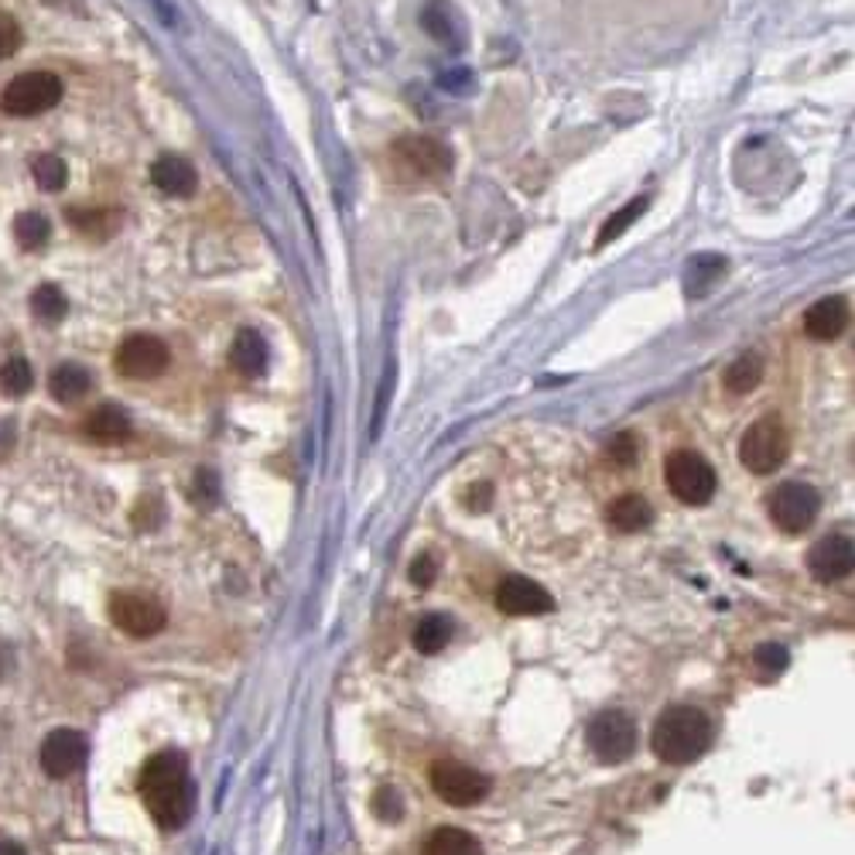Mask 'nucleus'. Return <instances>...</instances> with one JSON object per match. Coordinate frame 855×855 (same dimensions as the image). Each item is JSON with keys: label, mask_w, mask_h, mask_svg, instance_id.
<instances>
[{"label": "nucleus", "mask_w": 855, "mask_h": 855, "mask_svg": "<svg viewBox=\"0 0 855 855\" xmlns=\"http://www.w3.org/2000/svg\"><path fill=\"white\" fill-rule=\"evenodd\" d=\"M137 791L161 828L185 825L188 811H193V788H188V767L182 753L164 749L151 756L137 777Z\"/></svg>", "instance_id": "nucleus-1"}, {"label": "nucleus", "mask_w": 855, "mask_h": 855, "mask_svg": "<svg viewBox=\"0 0 855 855\" xmlns=\"http://www.w3.org/2000/svg\"><path fill=\"white\" fill-rule=\"evenodd\" d=\"M708 743H711V726L692 705L668 708L657 719L654 735H650L654 753L664 764H674V767H684V764H692V759H698L708 749Z\"/></svg>", "instance_id": "nucleus-2"}, {"label": "nucleus", "mask_w": 855, "mask_h": 855, "mask_svg": "<svg viewBox=\"0 0 855 855\" xmlns=\"http://www.w3.org/2000/svg\"><path fill=\"white\" fill-rule=\"evenodd\" d=\"M791 453V438L788 428H783L777 418H759L746 428V435L740 442V462L756 472V476H770L783 466Z\"/></svg>", "instance_id": "nucleus-3"}, {"label": "nucleus", "mask_w": 855, "mask_h": 855, "mask_svg": "<svg viewBox=\"0 0 855 855\" xmlns=\"http://www.w3.org/2000/svg\"><path fill=\"white\" fill-rule=\"evenodd\" d=\"M664 480H668V490L687 507L708 504L719 486L716 469H711L698 453H687V448L668 456V462H664Z\"/></svg>", "instance_id": "nucleus-4"}, {"label": "nucleus", "mask_w": 855, "mask_h": 855, "mask_svg": "<svg viewBox=\"0 0 855 855\" xmlns=\"http://www.w3.org/2000/svg\"><path fill=\"white\" fill-rule=\"evenodd\" d=\"M821 510V496L815 486L807 483H780L767 496V513L783 534H801L815 524V517Z\"/></svg>", "instance_id": "nucleus-5"}, {"label": "nucleus", "mask_w": 855, "mask_h": 855, "mask_svg": "<svg viewBox=\"0 0 855 855\" xmlns=\"http://www.w3.org/2000/svg\"><path fill=\"white\" fill-rule=\"evenodd\" d=\"M62 100V79L55 73H25L8 83L0 107L11 116H38Z\"/></svg>", "instance_id": "nucleus-6"}, {"label": "nucleus", "mask_w": 855, "mask_h": 855, "mask_svg": "<svg viewBox=\"0 0 855 855\" xmlns=\"http://www.w3.org/2000/svg\"><path fill=\"white\" fill-rule=\"evenodd\" d=\"M588 749L603 764H623L636 749V726L627 711H603L588 726Z\"/></svg>", "instance_id": "nucleus-7"}, {"label": "nucleus", "mask_w": 855, "mask_h": 855, "mask_svg": "<svg viewBox=\"0 0 855 855\" xmlns=\"http://www.w3.org/2000/svg\"><path fill=\"white\" fill-rule=\"evenodd\" d=\"M113 363H116V373H124L127 380H154L169 370V346L158 336L137 332V336H127L121 343Z\"/></svg>", "instance_id": "nucleus-8"}, {"label": "nucleus", "mask_w": 855, "mask_h": 855, "mask_svg": "<svg viewBox=\"0 0 855 855\" xmlns=\"http://www.w3.org/2000/svg\"><path fill=\"white\" fill-rule=\"evenodd\" d=\"M432 788L442 801L456 804V807H469V804H480L490 794V780L466 764H456V759H438L432 767Z\"/></svg>", "instance_id": "nucleus-9"}, {"label": "nucleus", "mask_w": 855, "mask_h": 855, "mask_svg": "<svg viewBox=\"0 0 855 855\" xmlns=\"http://www.w3.org/2000/svg\"><path fill=\"white\" fill-rule=\"evenodd\" d=\"M394 158L418 178L438 182L453 172V151H448V145H442L438 137H424V134L400 137L394 145Z\"/></svg>", "instance_id": "nucleus-10"}, {"label": "nucleus", "mask_w": 855, "mask_h": 855, "mask_svg": "<svg viewBox=\"0 0 855 855\" xmlns=\"http://www.w3.org/2000/svg\"><path fill=\"white\" fill-rule=\"evenodd\" d=\"M110 620L131 636H154L164 630V609L137 592H116L110 599Z\"/></svg>", "instance_id": "nucleus-11"}, {"label": "nucleus", "mask_w": 855, "mask_h": 855, "mask_svg": "<svg viewBox=\"0 0 855 855\" xmlns=\"http://www.w3.org/2000/svg\"><path fill=\"white\" fill-rule=\"evenodd\" d=\"M86 764V735L76 729H55L41 743V770L49 777H73Z\"/></svg>", "instance_id": "nucleus-12"}, {"label": "nucleus", "mask_w": 855, "mask_h": 855, "mask_svg": "<svg viewBox=\"0 0 855 855\" xmlns=\"http://www.w3.org/2000/svg\"><path fill=\"white\" fill-rule=\"evenodd\" d=\"M496 606L510 616H541V612L555 609V599L537 582H531L524 575H510L496 585Z\"/></svg>", "instance_id": "nucleus-13"}, {"label": "nucleus", "mask_w": 855, "mask_h": 855, "mask_svg": "<svg viewBox=\"0 0 855 855\" xmlns=\"http://www.w3.org/2000/svg\"><path fill=\"white\" fill-rule=\"evenodd\" d=\"M807 568L818 582H839L845 575H852L855 568V548L845 534H831L825 541H818L811 555H807Z\"/></svg>", "instance_id": "nucleus-14"}, {"label": "nucleus", "mask_w": 855, "mask_h": 855, "mask_svg": "<svg viewBox=\"0 0 855 855\" xmlns=\"http://www.w3.org/2000/svg\"><path fill=\"white\" fill-rule=\"evenodd\" d=\"M151 182H154L158 193L172 196V199H188L199 188L196 169L185 158H178V154H161L151 164Z\"/></svg>", "instance_id": "nucleus-15"}, {"label": "nucleus", "mask_w": 855, "mask_h": 855, "mask_svg": "<svg viewBox=\"0 0 855 855\" xmlns=\"http://www.w3.org/2000/svg\"><path fill=\"white\" fill-rule=\"evenodd\" d=\"M845 325H848V305H845V298H839V295L821 298V301H815V305L804 312V332H807L811 339H818V343L839 339L842 332H845Z\"/></svg>", "instance_id": "nucleus-16"}, {"label": "nucleus", "mask_w": 855, "mask_h": 855, "mask_svg": "<svg viewBox=\"0 0 855 855\" xmlns=\"http://www.w3.org/2000/svg\"><path fill=\"white\" fill-rule=\"evenodd\" d=\"M230 363L244 376H260L268 370V343L257 329H240L230 346Z\"/></svg>", "instance_id": "nucleus-17"}, {"label": "nucleus", "mask_w": 855, "mask_h": 855, "mask_svg": "<svg viewBox=\"0 0 855 855\" xmlns=\"http://www.w3.org/2000/svg\"><path fill=\"white\" fill-rule=\"evenodd\" d=\"M606 520H609V524H612L616 531H623V534H636V531L650 528L654 510H650V504L644 500V496L627 493V496H616V500L606 507Z\"/></svg>", "instance_id": "nucleus-18"}, {"label": "nucleus", "mask_w": 855, "mask_h": 855, "mask_svg": "<svg viewBox=\"0 0 855 855\" xmlns=\"http://www.w3.org/2000/svg\"><path fill=\"white\" fill-rule=\"evenodd\" d=\"M726 274V257L719 253H698L687 260V271H684V292L687 298H702L708 295L716 284L722 281Z\"/></svg>", "instance_id": "nucleus-19"}, {"label": "nucleus", "mask_w": 855, "mask_h": 855, "mask_svg": "<svg viewBox=\"0 0 855 855\" xmlns=\"http://www.w3.org/2000/svg\"><path fill=\"white\" fill-rule=\"evenodd\" d=\"M86 435L92 442H103V445L124 442L131 435V418H127V411L116 408V404H103V408H97L86 418Z\"/></svg>", "instance_id": "nucleus-20"}, {"label": "nucleus", "mask_w": 855, "mask_h": 855, "mask_svg": "<svg viewBox=\"0 0 855 855\" xmlns=\"http://www.w3.org/2000/svg\"><path fill=\"white\" fill-rule=\"evenodd\" d=\"M49 391L59 404H76L92 391V373L79 363H62L49 376Z\"/></svg>", "instance_id": "nucleus-21"}, {"label": "nucleus", "mask_w": 855, "mask_h": 855, "mask_svg": "<svg viewBox=\"0 0 855 855\" xmlns=\"http://www.w3.org/2000/svg\"><path fill=\"white\" fill-rule=\"evenodd\" d=\"M759 380H764V360L756 352H743L740 360H732L722 373V384L729 394H749Z\"/></svg>", "instance_id": "nucleus-22"}, {"label": "nucleus", "mask_w": 855, "mask_h": 855, "mask_svg": "<svg viewBox=\"0 0 855 855\" xmlns=\"http://www.w3.org/2000/svg\"><path fill=\"white\" fill-rule=\"evenodd\" d=\"M424 855H483V848L462 828H438L435 835L424 842Z\"/></svg>", "instance_id": "nucleus-23"}, {"label": "nucleus", "mask_w": 855, "mask_h": 855, "mask_svg": "<svg viewBox=\"0 0 855 855\" xmlns=\"http://www.w3.org/2000/svg\"><path fill=\"white\" fill-rule=\"evenodd\" d=\"M448 640H453V620L442 612H432L424 616V620L414 627V647L421 654H438L448 647Z\"/></svg>", "instance_id": "nucleus-24"}, {"label": "nucleus", "mask_w": 855, "mask_h": 855, "mask_svg": "<svg viewBox=\"0 0 855 855\" xmlns=\"http://www.w3.org/2000/svg\"><path fill=\"white\" fill-rule=\"evenodd\" d=\"M52 236V223L41 212H21L14 220V240L25 250H41Z\"/></svg>", "instance_id": "nucleus-25"}, {"label": "nucleus", "mask_w": 855, "mask_h": 855, "mask_svg": "<svg viewBox=\"0 0 855 855\" xmlns=\"http://www.w3.org/2000/svg\"><path fill=\"white\" fill-rule=\"evenodd\" d=\"M644 209H647V199H644V196H640V199H630L623 209H616L612 216L603 223L596 247H609L612 240H620V236H623V233H627V230H630V226L640 220V216H644Z\"/></svg>", "instance_id": "nucleus-26"}, {"label": "nucleus", "mask_w": 855, "mask_h": 855, "mask_svg": "<svg viewBox=\"0 0 855 855\" xmlns=\"http://www.w3.org/2000/svg\"><path fill=\"white\" fill-rule=\"evenodd\" d=\"M421 21H424V32L432 35L435 41H442V45H459V38H456L459 25L453 21V8H448L445 0H432V4L424 8Z\"/></svg>", "instance_id": "nucleus-27"}, {"label": "nucleus", "mask_w": 855, "mask_h": 855, "mask_svg": "<svg viewBox=\"0 0 855 855\" xmlns=\"http://www.w3.org/2000/svg\"><path fill=\"white\" fill-rule=\"evenodd\" d=\"M35 384V370L25 356H11V360L0 367V391L8 397H25Z\"/></svg>", "instance_id": "nucleus-28"}, {"label": "nucleus", "mask_w": 855, "mask_h": 855, "mask_svg": "<svg viewBox=\"0 0 855 855\" xmlns=\"http://www.w3.org/2000/svg\"><path fill=\"white\" fill-rule=\"evenodd\" d=\"M32 178H35V185L41 188V193H62L65 182H69V169H65V161L59 154H41L32 164Z\"/></svg>", "instance_id": "nucleus-29"}, {"label": "nucleus", "mask_w": 855, "mask_h": 855, "mask_svg": "<svg viewBox=\"0 0 855 855\" xmlns=\"http://www.w3.org/2000/svg\"><path fill=\"white\" fill-rule=\"evenodd\" d=\"M753 674L759 678V681H773V678H780L783 671H788V664H791V657H788V650H783L780 644H759L756 650H753Z\"/></svg>", "instance_id": "nucleus-30"}, {"label": "nucleus", "mask_w": 855, "mask_h": 855, "mask_svg": "<svg viewBox=\"0 0 855 855\" xmlns=\"http://www.w3.org/2000/svg\"><path fill=\"white\" fill-rule=\"evenodd\" d=\"M32 312H35V319H41V322H62L65 312H69V301H65L62 288H55V284H41V288H35V295H32Z\"/></svg>", "instance_id": "nucleus-31"}, {"label": "nucleus", "mask_w": 855, "mask_h": 855, "mask_svg": "<svg viewBox=\"0 0 855 855\" xmlns=\"http://www.w3.org/2000/svg\"><path fill=\"white\" fill-rule=\"evenodd\" d=\"M21 41H25V35H21V25H17V21H14L8 11H0V62L17 55Z\"/></svg>", "instance_id": "nucleus-32"}, {"label": "nucleus", "mask_w": 855, "mask_h": 855, "mask_svg": "<svg viewBox=\"0 0 855 855\" xmlns=\"http://www.w3.org/2000/svg\"><path fill=\"white\" fill-rule=\"evenodd\" d=\"M73 226L89 236H107L113 230V212H79L73 209Z\"/></svg>", "instance_id": "nucleus-33"}, {"label": "nucleus", "mask_w": 855, "mask_h": 855, "mask_svg": "<svg viewBox=\"0 0 855 855\" xmlns=\"http://www.w3.org/2000/svg\"><path fill=\"white\" fill-rule=\"evenodd\" d=\"M636 453H640V445H636V438H633L630 432L616 435V438L609 442V459H612L616 466H633V462H636Z\"/></svg>", "instance_id": "nucleus-34"}, {"label": "nucleus", "mask_w": 855, "mask_h": 855, "mask_svg": "<svg viewBox=\"0 0 855 855\" xmlns=\"http://www.w3.org/2000/svg\"><path fill=\"white\" fill-rule=\"evenodd\" d=\"M373 815H376L380 821L400 818V797H397V791H391V788L376 791V794H373Z\"/></svg>", "instance_id": "nucleus-35"}, {"label": "nucleus", "mask_w": 855, "mask_h": 855, "mask_svg": "<svg viewBox=\"0 0 855 855\" xmlns=\"http://www.w3.org/2000/svg\"><path fill=\"white\" fill-rule=\"evenodd\" d=\"M435 575H438V561H435V555H421V558H414V565H411V582L418 585V588H428L435 582Z\"/></svg>", "instance_id": "nucleus-36"}, {"label": "nucleus", "mask_w": 855, "mask_h": 855, "mask_svg": "<svg viewBox=\"0 0 855 855\" xmlns=\"http://www.w3.org/2000/svg\"><path fill=\"white\" fill-rule=\"evenodd\" d=\"M196 496H199L202 504H212V496H216V480H212V472L202 469L199 476H196Z\"/></svg>", "instance_id": "nucleus-37"}, {"label": "nucleus", "mask_w": 855, "mask_h": 855, "mask_svg": "<svg viewBox=\"0 0 855 855\" xmlns=\"http://www.w3.org/2000/svg\"><path fill=\"white\" fill-rule=\"evenodd\" d=\"M466 76H469V73H445V76H442V86H445V89H459V92H469V86H466V83H459V79H466Z\"/></svg>", "instance_id": "nucleus-38"}, {"label": "nucleus", "mask_w": 855, "mask_h": 855, "mask_svg": "<svg viewBox=\"0 0 855 855\" xmlns=\"http://www.w3.org/2000/svg\"><path fill=\"white\" fill-rule=\"evenodd\" d=\"M0 855H28L17 842H0Z\"/></svg>", "instance_id": "nucleus-39"}]
</instances>
